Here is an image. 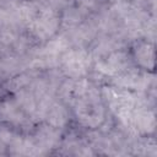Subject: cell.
<instances>
[{
	"label": "cell",
	"instance_id": "obj_6",
	"mask_svg": "<svg viewBox=\"0 0 157 157\" xmlns=\"http://www.w3.org/2000/svg\"><path fill=\"white\" fill-rule=\"evenodd\" d=\"M135 58L139 64L144 67L152 69L155 61V52L153 45L150 43H141L135 49Z\"/></svg>",
	"mask_w": 157,
	"mask_h": 157
},
{
	"label": "cell",
	"instance_id": "obj_2",
	"mask_svg": "<svg viewBox=\"0 0 157 157\" xmlns=\"http://www.w3.org/2000/svg\"><path fill=\"white\" fill-rule=\"evenodd\" d=\"M60 61L65 75L75 80L82 77L87 72L91 60L90 55L82 49H67L63 54Z\"/></svg>",
	"mask_w": 157,
	"mask_h": 157
},
{
	"label": "cell",
	"instance_id": "obj_3",
	"mask_svg": "<svg viewBox=\"0 0 157 157\" xmlns=\"http://www.w3.org/2000/svg\"><path fill=\"white\" fill-rule=\"evenodd\" d=\"M33 139H34L37 146L40 148V151L44 155L58 144V141L60 139V132H59L58 128H54L48 124L47 126H42L37 131V134Z\"/></svg>",
	"mask_w": 157,
	"mask_h": 157
},
{
	"label": "cell",
	"instance_id": "obj_5",
	"mask_svg": "<svg viewBox=\"0 0 157 157\" xmlns=\"http://www.w3.org/2000/svg\"><path fill=\"white\" fill-rule=\"evenodd\" d=\"M44 118L47 119L48 124L54 126V128H63L66 121H67V110L65 109V107L58 102H53L50 104V107L48 108Z\"/></svg>",
	"mask_w": 157,
	"mask_h": 157
},
{
	"label": "cell",
	"instance_id": "obj_4",
	"mask_svg": "<svg viewBox=\"0 0 157 157\" xmlns=\"http://www.w3.org/2000/svg\"><path fill=\"white\" fill-rule=\"evenodd\" d=\"M0 115L2 117L4 120L13 125H23L28 121L27 114L16 102H10V101L4 102L0 107Z\"/></svg>",
	"mask_w": 157,
	"mask_h": 157
},
{
	"label": "cell",
	"instance_id": "obj_1",
	"mask_svg": "<svg viewBox=\"0 0 157 157\" xmlns=\"http://www.w3.org/2000/svg\"><path fill=\"white\" fill-rule=\"evenodd\" d=\"M59 26V18L54 10L50 7L39 9L36 17L28 23V28L31 33L38 39H48L50 38Z\"/></svg>",
	"mask_w": 157,
	"mask_h": 157
}]
</instances>
